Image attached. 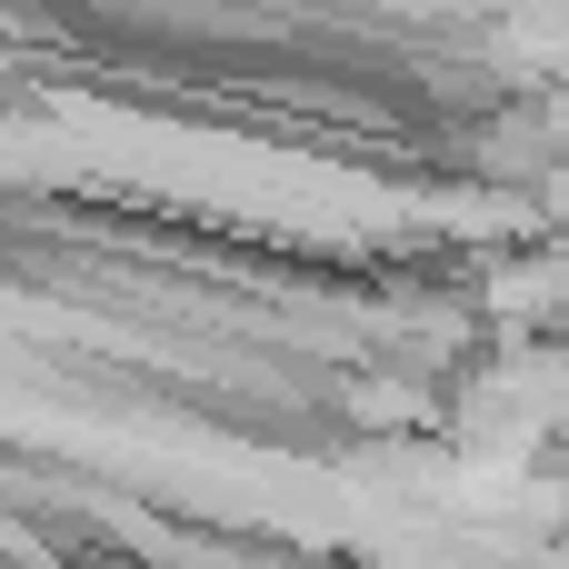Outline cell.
Instances as JSON below:
<instances>
[]
</instances>
